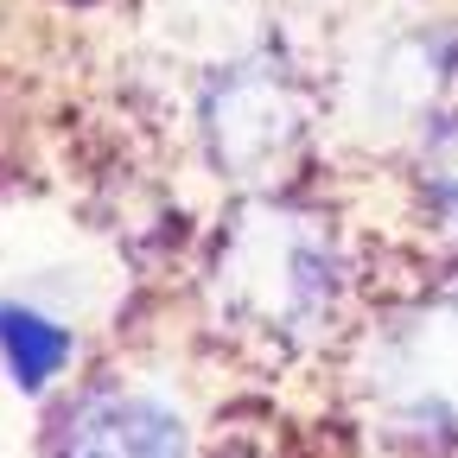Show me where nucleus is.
<instances>
[{
	"mask_svg": "<svg viewBox=\"0 0 458 458\" xmlns=\"http://www.w3.org/2000/svg\"><path fill=\"white\" fill-rule=\"evenodd\" d=\"M344 286L351 267H344L337 216L293 185L242 191L204 261L210 325L249 357L312 351L344 312Z\"/></svg>",
	"mask_w": 458,
	"mask_h": 458,
	"instance_id": "nucleus-1",
	"label": "nucleus"
},
{
	"mask_svg": "<svg viewBox=\"0 0 458 458\" xmlns=\"http://www.w3.org/2000/svg\"><path fill=\"white\" fill-rule=\"evenodd\" d=\"M363 427L408 458H458V274L394 300L351 351Z\"/></svg>",
	"mask_w": 458,
	"mask_h": 458,
	"instance_id": "nucleus-2",
	"label": "nucleus"
},
{
	"mask_svg": "<svg viewBox=\"0 0 458 458\" xmlns=\"http://www.w3.org/2000/svg\"><path fill=\"white\" fill-rule=\"evenodd\" d=\"M318 134V89L280 45H249L198 83V147L236 191H286Z\"/></svg>",
	"mask_w": 458,
	"mask_h": 458,
	"instance_id": "nucleus-3",
	"label": "nucleus"
},
{
	"mask_svg": "<svg viewBox=\"0 0 458 458\" xmlns=\"http://www.w3.org/2000/svg\"><path fill=\"white\" fill-rule=\"evenodd\" d=\"M452 96H458V26L452 20H401L376 32L337 71V108L369 140L414 147Z\"/></svg>",
	"mask_w": 458,
	"mask_h": 458,
	"instance_id": "nucleus-4",
	"label": "nucleus"
},
{
	"mask_svg": "<svg viewBox=\"0 0 458 458\" xmlns=\"http://www.w3.org/2000/svg\"><path fill=\"white\" fill-rule=\"evenodd\" d=\"M51 458H191V427L153 388L89 382L51 420Z\"/></svg>",
	"mask_w": 458,
	"mask_h": 458,
	"instance_id": "nucleus-5",
	"label": "nucleus"
},
{
	"mask_svg": "<svg viewBox=\"0 0 458 458\" xmlns=\"http://www.w3.org/2000/svg\"><path fill=\"white\" fill-rule=\"evenodd\" d=\"M71 357H77V337L57 325V318H45V312H32V306H0V363H7V376H13V388H51L57 376L71 369Z\"/></svg>",
	"mask_w": 458,
	"mask_h": 458,
	"instance_id": "nucleus-6",
	"label": "nucleus"
},
{
	"mask_svg": "<svg viewBox=\"0 0 458 458\" xmlns=\"http://www.w3.org/2000/svg\"><path fill=\"white\" fill-rule=\"evenodd\" d=\"M414 191L439 236L458 242V96L433 114V128L414 140Z\"/></svg>",
	"mask_w": 458,
	"mask_h": 458,
	"instance_id": "nucleus-7",
	"label": "nucleus"
}]
</instances>
